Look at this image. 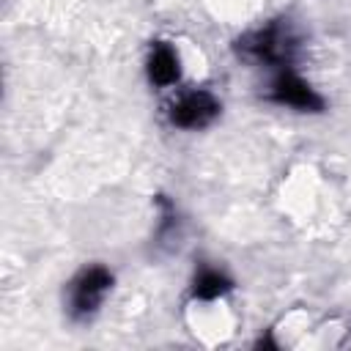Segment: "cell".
Returning a JSON list of instances; mask_svg holds the SVG:
<instances>
[{"label":"cell","mask_w":351,"mask_h":351,"mask_svg":"<svg viewBox=\"0 0 351 351\" xmlns=\"http://www.w3.org/2000/svg\"><path fill=\"white\" fill-rule=\"evenodd\" d=\"M269 99L282 107H293L299 112H321L324 110V99L293 69H280V74L271 82Z\"/></svg>","instance_id":"obj_3"},{"label":"cell","mask_w":351,"mask_h":351,"mask_svg":"<svg viewBox=\"0 0 351 351\" xmlns=\"http://www.w3.org/2000/svg\"><path fill=\"white\" fill-rule=\"evenodd\" d=\"M148 80L156 85V88H167V85H173V82H178V74H181V69H178V55L173 52V47L170 44H165V41H156L154 47H151V52H148Z\"/></svg>","instance_id":"obj_5"},{"label":"cell","mask_w":351,"mask_h":351,"mask_svg":"<svg viewBox=\"0 0 351 351\" xmlns=\"http://www.w3.org/2000/svg\"><path fill=\"white\" fill-rule=\"evenodd\" d=\"M112 288V274L104 266H88L77 274L69 293V310L74 318H90Z\"/></svg>","instance_id":"obj_2"},{"label":"cell","mask_w":351,"mask_h":351,"mask_svg":"<svg viewBox=\"0 0 351 351\" xmlns=\"http://www.w3.org/2000/svg\"><path fill=\"white\" fill-rule=\"evenodd\" d=\"M236 49L244 60H252V63H261V66L291 69L293 55H296V36L291 33L288 25L271 22L266 27L244 33L236 41Z\"/></svg>","instance_id":"obj_1"},{"label":"cell","mask_w":351,"mask_h":351,"mask_svg":"<svg viewBox=\"0 0 351 351\" xmlns=\"http://www.w3.org/2000/svg\"><path fill=\"white\" fill-rule=\"evenodd\" d=\"M233 288V282H230V277H225L222 271H217V269H200L197 274H195V282H192V296L195 299H217V296H222V293H228Z\"/></svg>","instance_id":"obj_6"},{"label":"cell","mask_w":351,"mask_h":351,"mask_svg":"<svg viewBox=\"0 0 351 351\" xmlns=\"http://www.w3.org/2000/svg\"><path fill=\"white\" fill-rule=\"evenodd\" d=\"M219 115V101L208 90H186L170 104V121L178 129H203Z\"/></svg>","instance_id":"obj_4"}]
</instances>
